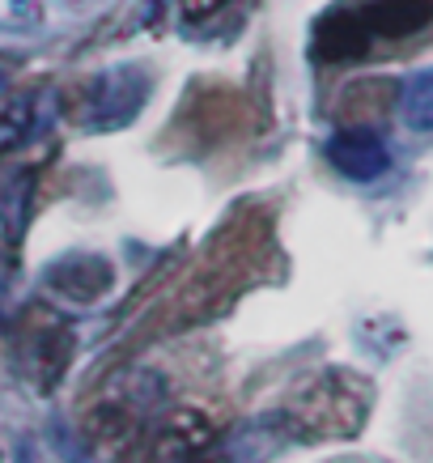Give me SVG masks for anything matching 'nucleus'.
<instances>
[{"mask_svg": "<svg viewBox=\"0 0 433 463\" xmlns=\"http://www.w3.org/2000/svg\"><path fill=\"white\" fill-rule=\"evenodd\" d=\"M72 349H77L72 327L64 319H56V315H47V323L34 332V340H30V349H26L30 374H34V387L42 395L56 392V383L64 379V370L72 365Z\"/></svg>", "mask_w": 433, "mask_h": 463, "instance_id": "nucleus-7", "label": "nucleus"}, {"mask_svg": "<svg viewBox=\"0 0 433 463\" xmlns=\"http://www.w3.org/2000/svg\"><path fill=\"white\" fill-rule=\"evenodd\" d=\"M323 154L332 162V170H340L344 179L353 183H374L387 175L391 166V154H387V141L378 137L374 128L365 124H344L335 128L327 145H323Z\"/></svg>", "mask_w": 433, "mask_h": 463, "instance_id": "nucleus-3", "label": "nucleus"}, {"mask_svg": "<svg viewBox=\"0 0 433 463\" xmlns=\"http://www.w3.org/2000/svg\"><path fill=\"white\" fill-rule=\"evenodd\" d=\"M217 438V425L196 412V408H170L166 417L154 425V455L157 459H183V455H200Z\"/></svg>", "mask_w": 433, "mask_h": 463, "instance_id": "nucleus-8", "label": "nucleus"}, {"mask_svg": "<svg viewBox=\"0 0 433 463\" xmlns=\"http://www.w3.org/2000/svg\"><path fill=\"white\" fill-rule=\"evenodd\" d=\"M370 47H374V39L365 34L353 0L327 9L315 22V34H310V56L319 60V64H349V60L370 56Z\"/></svg>", "mask_w": 433, "mask_h": 463, "instance_id": "nucleus-5", "label": "nucleus"}, {"mask_svg": "<svg viewBox=\"0 0 433 463\" xmlns=\"http://www.w3.org/2000/svg\"><path fill=\"white\" fill-rule=\"evenodd\" d=\"M370 39H412L433 22V0H353Z\"/></svg>", "mask_w": 433, "mask_h": 463, "instance_id": "nucleus-6", "label": "nucleus"}, {"mask_svg": "<svg viewBox=\"0 0 433 463\" xmlns=\"http://www.w3.org/2000/svg\"><path fill=\"white\" fill-rule=\"evenodd\" d=\"M149 102V72L136 69V64H115L89 85V107H85V119L89 128H124L140 115V107Z\"/></svg>", "mask_w": 433, "mask_h": 463, "instance_id": "nucleus-2", "label": "nucleus"}, {"mask_svg": "<svg viewBox=\"0 0 433 463\" xmlns=\"http://www.w3.org/2000/svg\"><path fill=\"white\" fill-rule=\"evenodd\" d=\"M400 119H404L412 132H433V69L412 72L404 85H400Z\"/></svg>", "mask_w": 433, "mask_h": 463, "instance_id": "nucleus-10", "label": "nucleus"}, {"mask_svg": "<svg viewBox=\"0 0 433 463\" xmlns=\"http://www.w3.org/2000/svg\"><path fill=\"white\" fill-rule=\"evenodd\" d=\"M230 0H179L183 17H192V22H204V17H212L217 9H225Z\"/></svg>", "mask_w": 433, "mask_h": 463, "instance_id": "nucleus-12", "label": "nucleus"}, {"mask_svg": "<svg viewBox=\"0 0 433 463\" xmlns=\"http://www.w3.org/2000/svg\"><path fill=\"white\" fill-rule=\"evenodd\" d=\"M187 463H217V459H187Z\"/></svg>", "mask_w": 433, "mask_h": 463, "instance_id": "nucleus-13", "label": "nucleus"}, {"mask_svg": "<svg viewBox=\"0 0 433 463\" xmlns=\"http://www.w3.org/2000/svg\"><path fill=\"white\" fill-rule=\"evenodd\" d=\"M30 200H34V170L17 166L0 175V225L9 230V239H22L30 217Z\"/></svg>", "mask_w": 433, "mask_h": 463, "instance_id": "nucleus-9", "label": "nucleus"}, {"mask_svg": "<svg viewBox=\"0 0 433 463\" xmlns=\"http://www.w3.org/2000/svg\"><path fill=\"white\" fill-rule=\"evenodd\" d=\"M374 404L370 379L353 370H323L294 392V400L277 412L280 434L289 442H332V438H357Z\"/></svg>", "mask_w": 433, "mask_h": 463, "instance_id": "nucleus-1", "label": "nucleus"}, {"mask_svg": "<svg viewBox=\"0 0 433 463\" xmlns=\"http://www.w3.org/2000/svg\"><path fill=\"white\" fill-rule=\"evenodd\" d=\"M400 99L391 81H353L340 99V115L344 119H374V115L391 111V102Z\"/></svg>", "mask_w": 433, "mask_h": 463, "instance_id": "nucleus-11", "label": "nucleus"}, {"mask_svg": "<svg viewBox=\"0 0 433 463\" xmlns=\"http://www.w3.org/2000/svg\"><path fill=\"white\" fill-rule=\"evenodd\" d=\"M42 285H47L52 294L77 302V307H94L99 298H107L115 289V268H111V260H102V255L72 251V255H60V260H52V264L42 268Z\"/></svg>", "mask_w": 433, "mask_h": 463, "instance_id": "nucleus-4", "label": "nucleus"}]
</instances>
